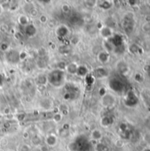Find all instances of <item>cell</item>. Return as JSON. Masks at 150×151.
<instances>
[{
  "instance_id": "6da1fadb",
  "label": "cell",
  "mask_w": 150,
  "mask_h": 151,
  "mask_svg": "<svg viewBox=\"0 0 150 151\" xmlns=\"http://www.w3.org/2000/svg\"><path fill=\"white\" fill-rule=\"evenodd\" d=\"M65 80H66L65 72L59 71L57 69L51 71L47 75L48 82L55 87H60L61 86H63L65 83Z\"/></svg>"
},
{
  "instance_id": "7a4b0ae2",
  "label": "cell",
  "mask_w": 150,
  "mask_h": 151,
  "mask_svg": "<svg viewBox=\"0 0 150 151\" xmlns=\"http://www.w3.org/2000/svg\"><path fill=\"white\" fill-rule=\"evenodd\" d=\"M6 61L10 64H17L19 63L20 60V52L14 50H9L6 53Z\"/></svg>"
},
{
  "instance_id": "3957f363",
  "label": "cell",
  "mask_w": 150,
  "mask_h": 151,
  "mask_svg": "<svg viewBox=\"0 0 150 151\" xmlns=\"http://www.w3.org/2000/svg\"><path fill=\"white\" fill-rule=\"evenodd\" d=\"M69 32H70V30H69L68 27L66 25H60L56 29V34L60 38L66 37L69 34Z\"/></svg>"
},
{
  "instance_id": "277c9868",
  "label": "cell",
  "mask_w": 150,
  "mask_h": 151,
  "mask_svg": "<svg viewBox=\"0 0 150 151\" xmlns=\"http://www.w3.org/2000/svg\"><path fill=\"white\" fill-rule=\"evenodd\" d=\"M110 87H111L112 90L116 92H120L123 88V84L122 82L118 80L117 79H112L110 81Z\"/></svg>"
},
{
  "instance_id": "5b68a950",
  "label": "cell",
  "mask_w": 150,
  "mask_h": 151,
  "mask_svg": "<svg viewBox=\"0 0 150 151\" xmlns=\"http://www.w3.org/2000/svg\"><path fill=\"white\" fill-rule=\"evenodd\" d=\"M25 33H26V35L28 37H33V36H35L36 35L37 29H36V27L35 25L29 23L28 25H27L25 27Z\"/></svg>"
},
{
  "instance_id": "8992f818",
  "label": "cell",
  "mask_w": 150,
  "mask_h": 151,
  "mask_svg": "<svg viewBox=\"0 0 150 151\" xmlns=\"http://www.w3.org/2000/svg\"><path fill=\"white\" fill-rule=\"evenodd\" d=\"M102 103L103 105L105 107H109L114 104L115 103V98L111 96V95H103V98H102Z\"/></svg>"
},
{
  "instance_id": "52a82bcc",
  "label": "cell",
  "mask_w": 150,
  "mask_h": 151,
  "mask_svg": "<svg viewBox=\"0 0 150 151\" xmlns=\"http://www.w3.org/2000/svg\"><path fill=\"white\" fill-rule=\"evenodd\" d=\"M101 35L103 37L106 38V39H109L111 36H112V29L110 28V27H103L101 28Z\"/></svg>"
},
{
  "instance_id": "ba28073f",
  "label": "cell",
  "mask_w": 150,
  "mask_h": 151,
  "mask_svg": "<svg viewBox=\"0 0 150 151\" xmlns=\"http://www.w3.org/2000/svg\"><path fill=\"white\" fill-rule=\"evenodd\" d=\"M45 142H46V145L50 148V147H55L57 143V138L56 135L54 134H50L49 135L46 140H45Z\"/></svg>"
},
{
  "instance_id": "9c48e42d",
  "label": "cell",
  "mask_w": 150,
  "mask_h": 151,
  "mask_svg": "<svg viewBox=\"0 0 150 151\" xmlns=\"http://www.w3.org/2000/svg\"><path fill=\"white\" fill-rule=\"evenodd\" d=\"M41 107L45 110H50L52 107V101L49 98H43L40 103Z\"/></svg>"
},
{
  "instance_id": "30bf717a",
  "label": "cell",
  "mask_w": 150,
  "mask_h": 151,
  "mask_svg": "<svg viewBox=\"0 0 150 151\" xmlns=\"http://www.w3.org/2000/svg\"><path fill=\"white\" fill-rule=\"evenodd\" d=\"M36 66L39 68V69H44L47 67L48 66V60L46 58V57H38V59L36 60Z\"/></svg>"
},
{
  "instance_id": "8fae6325",
  "label": "cell",
  "mask_w": 150,
  "mask_h": 151,
  "mask_svg": "<svg viewBox=\"0 0 150 151\" xmlns=\"http://www.w3.org/2000/svg\"><path fill=\"white\" fill-rule=\"evenodd\" d=\"M78 67H79V66L75 62H72V63L67 64L66 71L70 74H76Z\"/></svg>"
},
{
  "instance_id": "7c38bea8",
  "label": "cell",
  "mask_w": 150,
  "mask_h": 151,
  "mask_svg": "<svg viewBox=\"0 0 150 151\" xmlns=\"http://www.w3.org/2000/svg\"><path fill=\"white\" fill-rule=\"evenodd\" d=\"M58 52L60 54H64V55H66V54H69L72 52V46L71 45H67V44H63V45H60L57 49Z\"/></svg>"
},
{
  "instance_id": "4fadbf2b",
  "label": "cell",
  "mask_w": 150,
  "mask_h": 151,
  "mask_svg": "<svg viewBox=\"0 0 150 151\" xmlns=\"http://www.w3.org/2000/svg\"><path fill=\"white\" fill-rule=\"evenodd\" d=\"M95 76L96 78L102 79V78H105L108 76V72L106 69H104L103 67H99L95 71Z\"/></svg>"
},
{
  "instance_id": "5bb4252c",
  "label": "cell",
  "mask_w": 150,
  "mask_h": 151,
  "mask_svg": "<svg viewBox=\"0 0 150 151\" xmlns=\"http://www.w3.org/2000/svg\"><path fill=\"white\" fill-rule=\"evenodd\" d=\"M97 57H98L99 62H101V63H107L109 61V59H110V55L106 51H101V52L98 53Z\"/></svg>"
},
{
  "instance_id": "9a60e30c",
  "label": "cell",
  "mask_w": 150,
  "mask_h": 151,
  "mask_svg": "<svg viewBox=\"0 0 150 151\" xmlns=\"http://www.w3.org/2000/svg\"><path fill=\"white\" fill-rule=\"evenodd\" d=\"M97 4H98L97 6L103 10H109L110 8L112 7V3L110 1H100V2L97 1Z\"/></svg>"
},
{
  "instance_id": "2e32d148",
  "label": "cell",
  "mask_w": 150,
  "mask_h": 151,
  "mask_svg": "<svg viewBox=\"0 0 150 151\" xmlns=\"http://www.w3.org/2000/svg\"><path fill=\"white\" fill-rule=\"evenodd\" d=\"M87 73H88V70L85 66H79L76 74H78L80 77H84L87 75Z\"/></svg>"
},
{
  "instance_id": "e0dca14e",
  "label": "cell",
  "mask_w": 150,
  "mask_h": 151,
  "mask_svg": "<svg viewBox=\"0 0 150 151\" xmlns=\"http://www.w3.org/2000/svg\"><path fill=\"white\" fill-rule=\"evenodd\" d=\"M112 124V118L110 117H103L102 119H101V125L104 127H109Z\"/></svg>"
},
{
  "instance_id": "ac0fdd59",
  "label": "cell",
  "mask_w": 150,
  "mask_h": 151,
  "mask_svg": "<svg viewBox=\"0 0 150 151\" xmlns=\"http://www.w3.org/2000/svg\"><path fill=\"white\" fill-rule=\"evenodd\" d=\"M91 136H92V139H93V140H95V141H99V140H101V139H102L103 134H102V133H101V131H100V130H98V129H95V130H93V131H92V133H91Z\"/></svg>"
},
{
  "instance_id": "d6986e66",
  "label": "cell",
  "mask_w": 150,
  "mask_h": 151,
  "mask_svg": "<svg viewBox=\"0 0 150 151\" xmlns=\"http://www.w3.org/2000/svg\"><path fill=\"white\" fill-rule=\"evenodd\" d=\"M60 112L59 113H61L62 115H67L68 112H69V108L66 104L65 103H62V104H60L58 106V109H57Z\"/></svg>"
},
{
  "instance_id": "ffe728a7",
  "label": "cell",
  "mask_w": 150,
  "mask_h": 151,
  "mask_svg": "<svg viewBox=\"0 0 150 151\" xmlns=\"http://www.w3.org/2000/svg\"><path fill=\"white\" fill-rule=\"evenodd\" d=\"M19 23H20V25L26 27L27 25L29 24V19H28V17L26 16V15H20V16L19 17Z\"/></svg>"
},
{
  "instance_id": "44dd1931",
  "label": "cell",
  "mask_w": 150,
  "mask_h": 151,
  "mask_svg": "<svg viewBox=\"0 0 150 151\" xmlns=\"http://www.w3.org/2000/svg\"><path fill=\"white\" fill-rule=\"evenodd\" d=\"M46 82H48V80H47V76L44 77V76L41 75V76H39V77L36 79V83H37L39 86H43V85L46 84Z\"/></svg>"
},
{
  "instance_id": "7402d4cb",
  "label": "cell",
  "mask_w": 150,
  "mask_h": 151,
  "mask_svg": "<svg viewBox=\"0 0 150 151\" xmlns=\"http://www.w3.org/2000/svg\"><path fill=\"white\" fill-rule=\"evenodd\" d=\"M66 66L67 64L64 61H59L57 64V69L59 70V71H62V72H65L66 69Z\"/></svg>"
},
{
  "instance_id": "603a6c76",
  "label": "cell",
  "mask_w": 150,
  "mask_h": 151,
  "mask_svg": "<svg viewBox=\"0 0 150 151\" xmlns=\"http://www.w3.org/2000/svg\"><path fill=\"white\" fill-rule=\"evenodd\" d=\"M52 119L54 120V122L56 123H59L60 121H62V119H63V115L61 113H55L53 116H52Z\"/></svg>"
},
{
  "instance_id": "cb8c5ba5",
  "label": "cell",
  "mask_w": 150,
  "mask_h": 151,
  "mask_svg": "<svg viewBox=\"0 0 150 151\" xmlns=\"http://www.w3.org/2000/svg\"><path fill=\"white\" fill-rule=\"evenodd\" d=\"M31 141H32V144H34L35 146H41L42 145V139L38 135L34 136L31 139Z\"/></svg>"
},
{
  "instance_id": "d4e9b609",
  "label": "cell",
  "mask_w": 150,
  "mask_h": 151,
  "mask_svg": "<svg viewBox=\"0 0 150 151\" xmlns=\"http://www.w3.org/2000/svg\"><path fill=\"white\" fill-rule=\"evenodd\" d=\"M75 96V94L73 93V91H66L65 94H64V99L66 100V101H70V100H72L73 98V96Z\"/></svg>"
},
{
  "instance_id": "484cf974",
  "label": "cell",
  "mask_w": 150,
  "mask_h": 151,
  "mask_svg": "<svg viewBox=\"0 0 150 151\" xmlns=\"http://www.w3.org/2000/svg\"><path fill=\"white\" fill-rule=\"evenodd\" d=\"M82 19H80V18H79V17H77V16H73V17H71V19H70V22H71V24H73V25H78L79 24V22H80V20H81Z\"/></svg>"
},
{
  "instance_id": "4316f807",
  "label": "cell",
  "mask_w": 150,
  "mask_h": 151,
  "mask_svg": "<svg viewBox=\"0 0 150 151\" xmlns=\"http://www.w3.org/2000/svg\"><path fill=\"white\" fill-rule=\"evenodd\" d=\"M68 148L70 151H78V146H77V143L75 141L73 142H71L69 145H68Z\"/></svg>"
},
{
  "instance_id": "83f0119b",
  "label": "cell",
  "mask_w": 150,
  "mask_h": 151,
  "mask_svg": "<svg viewBox=\"0 0 150 151\" xmlns=\"http://www.w3.org/2000/svg\"><path fill=\"white\" fill-rule=\"evenodd\" d=\"M96 151H105L106 150V146L103 143H98L96 146Z\"/></svg>"
},
{
  "instance_id": "f1b7e54d",
  "label": "cell",
  "mask_w": 150,
  "mask_h": 151,
  "mask_svg": "<svg viewBox=\"0 0 150 151\" xmlns=\"http://www.w3.org/2000/svg\"><path fill=\"white\" fill-rule=\"evenodd\" d=\"M19 151H30V147L27 144H21L19 147Z\"/></svg>"
},
{
  "instance_id": "f546056e",
  "label": "cell",
  "mask_w": 150,
  "mask_h": 151,
  "mask_svg": "<svg viewBox=\"0 0 150 151\" xmlns=\"http://www.w3.org/2000/svg\"><path fill=\"white\" fill-rule=\"evenodd\" d=\"M79 42H80V38L77 36H72V38H71V43H72V45H77L79 43Z\"/></svg>"
},
{
  "instance_id": "4dcf8cb0",
  "label": "cell",
  "mask_w": 150,
  "mask_h": 151,
  "mask_svg": "<svg viewBox=\"0 0 150 151\" xmlns=\"http://www.w3.org/2000/svg\"><path fill=\"white\" fill-rule=\"evenodd\" d=\"M37 54L39 56V57H43L46 56V50L43 49V48H40L38 50H37Z\"/></svg>"
},
{
  "instance_id": "1f68e13d",
  "label": "cell",
  "mask_w": 150,
  "mask_h": 151,
  "mask_svg": "<svg viewBox=\"0 0 150 151\" xmlns=\"http://www.w3.org/2000/svg\"><path fill=\"white\" fill-rule=\"evenodd\" d=\"M62 11L65 13H68L71 12V6L67 4H65L62 6Z\"/></svg>"
},
{
  "instance_id": "d6a6232c",
  "label": "cell",
  "mask_w": 150,
  "mask_h": 151,
  "mask_svg": "<svg viewBox=\"0 0 150 151\" xmlns=\"http://www.w3.org/2000/svg\"><path fill=\"white\" fill-rule=\"evenodd\" d=\"M0 49H1V50H3V51H7L9 49L8 43H2L1 44H0Z\"/></svg>"
},
{
  "instance_id": "836d02e7",
  "label": "cell",
  "mask_w": 150,
  "mask_h": 151,
  "mask_svg": "<svg viewBox=\"0 0 150 151\" xmlns=\"http://www.w3.org/2000/svg\"><path fill=\"white\" fill-rule=\"evenodd\" d=\"M28 13L30 14V16H32V17H36L37 14H38V10H37L36 8L34 7L33 9H31V11H30Z\"/></svg>"
},
{
  "instance_id": "e575fe53",
  "label": "cell",
  "mask_w": 150,
  "mask_h": 151,
  "mask_svg": "<svg viewBox=\"0 0 150 151\" xmlns=\"http://www.w3.org/2000/svg\"><path fill=\"white\" fill-rule=\"evenodd\" d=\"M39 20H40V22H41L42 24H45V23L48 22L49 19H48V17H47L46 15H41Z\"/></svg>"
},
{
  "instance_id": "d590c367",
  "label": "cell",
  "mask_w": 150,
  "mask_h": 151,
  "mask_svg": "<svg viewBox=\"0 0 150 151\" xmlns=\"http://www.w3.org/2000/svg\"><path fill=\"white\" fill-rule=\"evenodd\" d=\"M85 4L87 6H90V7H93L95 6L96 4H97V1H86Z\"/></svg>"
},
{
  "instance_id": "8d00e7d4",
  "label": "cell",
  "mask_w": 150,
  "mask_h": 151,
  "mask_svg": "<svg viewBox=\"0 0 150 151\" xmlns=\"http://www.w3.org/2000/svg\"><path fill=\"white\" fill-rule=\"evenodd\" d=\"M14 37H15V39H17V40H22L23 36H22V34H21L20 32H15V33H14Z\"/></svg>"
},
{
  "instance_id": "74e56055",
  "label": "cell",
  "mask_w": 150,
  "mask_h": 151,
  "mask_svg": "<svg viewBox=\"0 0 150 151\" xmlns=\"http://www.w3.org/2000/svg\"><path fill=\"white\" fill-rule=\"evenodd\" d=\"M50 148L46 145V144H42L40 146V151H49Z\"/></svg>"
},
{
  "instance_id": "f35d334b",
  "label": "cell",
  "mask_w": 150,
  "mask_h": 151,
  "mask_svg": "<svg viewBox=\"0 0 150 151\" xmlns=\"http://www.w3.org/2000/svg\"><path fill=\"white\" fill-rule=\"evenodd\" d=\"M27 57V54L26 52H20V60H24Z\"/></svg>"
},
{
  "instance_id": "ab89813d",
  "label": "cell",
  "mask_w": 150,
  "mask_h": 151,
  "mask_svg": "<svg viewBox=\"0 0 150 151\" xmlns=\"http://www.w3.org/2000/svg\"><path fill=\"white\" fill-rule=\"evenodd\" d=\"M87 81H88V82H87L88 84H91V83L94 81V79H93L92 76H87Z\"/></svg>"
},
{
  "instance_id": "60d3db41",
  "label": "cell",
  "mask_w": 150,
  "mask_h": 151,
  "mask_svg": "<svg viewBox=\"0 0 150 151\" xmlns=\"http://www.w3.org/2000/svg\"><path fill=\"white\" fill-rule=\"evenodd\" d=\"M22 137L24 139H28L29 138V133L28 132H24L23 134H22Z\"/></svg>"
},
{
  "instance_id": "b9f144b4",
  "label": "cell",
  "mask_w": 150,
  "mask_h": 151,
  "mask_svg": "<svg viewBox=\"0 0 150 151\" xmlns=\"http://www.w3.org/2000/svg\"><path fill=\"white\" fill-rule=\"evenodd\" d=\"M24 117H25V114L23 113H21V114H20V115H18L17 116V118H18V120H22V119H24Z\"/></svg>"
},
{
  "instance_id": "7bdbcfd3",
  "label": "cell",
  "mask_w": 150,
  "mask_h": 151,
  "mask_svg": "<svg viewBox=\"0 0 150 151\" xmlns=\"http://www.w3.org/2000/svg\"><path fill=\"white\" fill-rule=\"evenodd\" d=\"M55 24H56V22H55V20H50V27H54L55 26Z\"/></svg>"
},
{
  "instance_id": "ee69618b",
  "label": "cell",
  "mask_w": 150,
  "mask_h": 151,
  "mask_svg": "<svg viewBox=\"0 0 150 151\" xmlns=\"http://www.w3.org/2000/svg\"><path fill=\"white\" fill-rule=\"evenodd\" d=\"M41 3H43V4H50V1H41Z\"/></svg>"
},
{
  "instance_id": "f6af8a7d",
  "label": "cell",
  "mask_w": 150,
  "mask_h": 151,
  "mask_svg": "<svg viewBox=\"0 0 150 151\" xmlns=\"http://www.w3.org/2000/svg\"><path fill=\"white\" fill-rule=\"evenodd\" d=\"M0 85H2V76L0 74Z\"/></svg>"
},
{
  "instance_id": "bcb514c9",
  "label": "cell",
  "mask_w": 150,
  "mask_h": 151,
  "mask_svg": "<svg viewBox=\"0 0 150 151\" xmlns=\"http://www.w3.org/2000/svg\"><path fill=\"white\" fill-rule=\"evenodd\" d=\"M7 151H14V150H12V149H9V150H7Z\"/></svg>"
},
{
  "instance_id": "7dc6e473",
  "label": "cell",
  "mask_w": 150,
  "mask_h": 151,
  "mask_svg": "<svg viewBox=\"0 0 150 151\" xmlns=\"http://www.w3.org/2000/svg\"><path fill=\"white\" fill-rule=\"evenodd\" d=\"M0 126H1V120H0Z\"/></svg>"
},
{
  "instance_id": "c3c4849f",
  "label": "cell",
  "mask_w": 150,
  "mask_h": 151,
  "mask_svg": "<svg viewBox=\"0 0 150 151\" xmlns=\"http://www.w3.org/2000/svg\"><path fill=\"white\" fill-rule=\"evenodd\" d=\"M49 151H53V150H52V149H50V150H49Z\"/></svg>"
}]
</instances>
